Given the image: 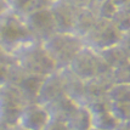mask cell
Here are the masks:
<instances>
[{
  "instance_id": "23",
  "label": "cell",
  "mask_w": 130,
  "mask_h": 130,
  "mask_svg": "<svg viewBox=\"0 0 130 130\" xmlns=\"http://www.w3.org/2000/svg\"><path fill=\"white\" fill-rule=\"evenodd\" d=\"M41 130H68L67 123L56 120V119H49V122L44 125V128Z\"/></svg>"
},
{
  "instance_id": "16",
  "label": "cell",
  "mask_w": 130,
  "mask_h": 130,
  "mask_svg": "<svg viewBox=\"0 0 130 130\" xmlns=\"http://www.w3.org/2000/svg\"><path fill=\"white\" fill-rule=\"evenodd\" d=\"M117 124L118 120L112 116L109 109L91 113V128L99 130H113Z\"/></svg>"
},
{
  "instance_id": "22",
  "label": "cell",
  "mask_w": 130,
  "mask_h": 130,
  "mask_svg": "<svg viewBox=\"0 0 130 130\" xmlns=\"http://www.w3.org/2000/svg\"><path fill=\"white\" fill-rule=\"evenodd\" d=\"M113 84H130V61L112 71Z\"/></svg>"
},
{
  "instance_id": "33",
  "label": "cell",
  "mask_w": 130,
  "mask_h": 130,
  "mask_svg": "<svg viewBox=\"0 0 130 130\" xmlns=\"http://www.w3.org/2000/svg\"><path fill=\"white\" fill-rule=\"evenodd\" d=\"M0 130H5V129H4V128H1V126H0Z\"/></svg>"
},
{
  "instance_id": "26",
  "label": "cell",
  "mask_w": 130,
  "mask_h": 130,
  "mask_svg": "<svg viewBox=\"0 0 130 130\" xmlns=\"http://www.w3.org/2000/svg\"><path fill=\"white\" fill-rule=\"evenodd\" d=\"M119 44L126 51V54H128V56L130 58V32H126V33L122 35V39L119 41Z\"/></svg>"
},
{
  "instance_id": "29",
  "label": "cell",
  "mask_w": 130,
  "mask_h": 130,
  "mask_svg": "<svg viewBox=\"0 0 130 130\" xmlns=\"http://www.w3.org/2000/svg\"><path fill=\"white\" fill-rule=\"evenodd\" d=\"M113 1H114V4L118 6V9H120V7H123L129 0H113Z\"/></svg>"
},
{
  "instance_id": "32",
  "label": "cell",
  "mask_w": 130,
  "mask_h": 130,
  "mask_svg": "<svg viewBox=\"0 0 130 130\" xmlns=\"http://www.w3.org/2000/svg\"><path fill=\"white\" fill-rule=\"evenodd\" d=\"M88 130H99V129H95V128H90V129H88Z\"/></svg>"
},
{
  "instance_id": "10",
  "label": "cell",
  "mask_w": 130,
  "mask_h": 130,
  "mask_svg": "<svg viewBox=\"0 0 130 130\" xmlns=\"http://www.w3.org/2000/svg\"><path fill=\"white\" fill-rule=\"evenodd\" d=\"M46 75H39V74H32L23 72L22 75L18 78L15 85L20 94L22 95L26 103H35L37 97L39 94L40 86L44 82Z\"/></svg>"
},
{
  "instance_id": "28",
  "label": "cell",
  "mask_w": 130,
  "mask_h": 130,
  "mask_svg": "<svg viewBox=\"0 0 130 130\" xmlns=\"http://www.w3.org/2000/svg\"><path fill=\"white\" fill-rule=\"evenodd\" d=\"M6 9H9L7 1H6V0H0V13H1V12H4Z\"/></svg>"
},
{
  "instance_id": "3",
  "label": "cell",
  "mask_w": 130,
  "mask_h": 130,
  "mask_svg": "<svg viewBox=\"0 0 130 130\" xmlns=\"http://www.w3.org/2000/svg\"><path fill=\"white\" fill-rule=\"evenodd\" d=\"M84 45V40L79 35L60 32L51 35L43 43L44 49L54 58L56 67L69 66L74 56L83 49Z\"/></svg>"
},
{
  "instance_id": "12",
  "label": "cell",
  "mask_w": 130,
  "mask_h": 130,
  "mask_svg": "<svg viewBox=\"0 0 130 130\" xmlns=\"http://www.w3.org/2000/svg\"><path fill=\"white\" fill-rule=\"evenodd\" d=\"M64 78V90L66 95L69 96L72 100L79 103H85V80L77 77L74 73H72L69 69L68 72L63 74Z\"/></svg>"
},
{
  "instance_id": "18",
  "label": "cell",
  "mask_w": 130,
  "mask_h": 130,
  "mask_svg": "<svg viewBox=\"0 0 130 130\" xmlns=\"http://www.w3.org/2000/svg\"><path fill=\"white\" fill-rule=\"evenodd\" d=\"M109 101L130 102V84H113L108 90Z\"/></svg>"
},
{
  "instance_id": "2",
  "label": "cell",
  "mask_w": 130,
  "mask_h": 130,
  "mask_svg": "<svg viewBox=\"0 0 130 130\" xmlns=\"http://www.w3.org/2000/svg\"><path fill=\"white\" fill-rule=\"evenodd\" d=\"M12 55L17 66H20L27 73L49 75L56 67L54 58L44 49L43 43L39 41H32L18 49Z\"/></svg>"
},
{
  "instance_id": "14",
  "label": "cell",
  "mask_w": 130,
  "mask_h": 130,
  "mask_svg": "<svg viewBox=\"0 0 130 130\" xmlns=\"http://www.w3.org/2000/svg\"><path fill=\"white\" fill-rule=\"evenodd\" d=\"M97 52L100 54L102 60L112 69H116V68L120 67V66H123V64H125L126 62L130 61L126 51L122 47V45L119 43L113 46L106 47V49H103L101 51H97Z\"/></svg>"
},
{
  "instance_id": "8",
  "label": "cell",
  "mask_w": 130,
  "mask_h": 130,
  "mask_svg": "<svg viewBox=\"0 0 130 130\" xmlns=\"http://www.w3.org/2000/svg\"><path fill=\"white\" fill-rule=\"evenodd\" d=\"M49 9L52 13L57 32L73 33L74 16L77 9L66 0H55Z\"/></svg>"
},
{
  "instance_id": "24",
  "label": "cell",
  "mask_w": 130,
  "mask_h": 130,
  "mask_svg": "<svg viewBox=\"0 0 130 130\" xmlns=\"http://www.w3.org/2000/svg\"><path fill=\"white\" fill-rule=\"evenodd\" d=\"M10 66L6 63L0 62V86L5 85L9 79V73H10Z\"/></svg>"
},
{
  "instance_id": "19",
  "label": "cell",
  "mask_w": 130,
  "mask_h": 130,
  "mask_svg": "<svg viewBox=\"0 0 130 130\" xmlns=\"http://www.w3.org/2000/svg\"><path fill=\"white\" fill-rule=\"evenodd\" d=\"M109 112L118 122L130 119V102L109 101Z\"/></svg>"
},
{
  "instance_id": "17",
  "label": "cell",
  "mask_w": 130,
  "mask_h": 130,
  "mask_svg": "<svg viewBox=\"0 0 130 130\" xmlns=\"http://www.w3.org/2000/svg\"><path fill=\"white\" fill-rule=\"evenodd\" d=\"M92 10L100 20H112L118 11V6L114 4L113 0H96L92 5Z\"/></svg>"
},
{
  "instance_id": "21",
  "label": "cell",
  "mask_w": 130,
  "mask_h": 130,
  "mask_svg": "<svg viewBox=\"0 0 130 130\" xmlns=\"http://www.w3.org/2000/svg\"><path fill=\"white\" fill-rule=\"evenodd\" d=\"M111 21L120 30L122 34L126 33V32H130V15L126 13L124 10L118 9V11L116 12V15L113 16V18Z\"/></svg>"
},
{
  "instance_id": "30",
  "label": "cell",
  "mask_w": 130,
  "mask_h": 130,
  "mask_svg": "<svg viewBox=\"0 0 130 130\" xmlns=\"http://www.w3.org/2000/svg\"><path fill=\"white\" fill-rule=\"evenodd\" d=\"M120 9H122V10H124L126 13H129V15H130V0L126 3V4H125L124 6H123V7H120Z\"/></svg>"
},
{
  "instance_id": "5",
  "label": "cell",
  "mask_w": 130,
  "mask_h": 130,
  "mask_svg": "<svg viewBox=\"0 0 130 130\" xmlns=\"http://www.w3.org/2000/svg\"><path fill=\"white\" fill-rule=\"evenodd\" d=\"M122 35L111 20H97L94 27L83 37L84 44L96 51H101L106 47L118 44Z\"/></svg>"
},
{
  "instance_id": "11",
  "label": "cell",
  "mask_w": 130,
  "mask_h": 130,
  "mask_svg": "<svg viewBox=\"0 0 130 130\" xmlns=\"http://www.w3.org/2000/svg\"><path fill=\"white\" fill-rule=\"evenodd\" d=\"M78 107H79V103H77L69 96L64 95L55 100L54 102H51L50 105H47L46 111L51 119H56V120L67 123V120L73 116Z\"/></svg>"
},
{
  "instance_id": "15",
  "label": "cell",
  "mask_w": 130,
  "mask_h": 130,
  "mask_svg": "<svg viewBox=\"0 0 130 130\" xmlns=\"http://www.w3.org/2000/svg\"><path fill=\"white\" fill-rule=\"evenodd\" d=\"M68 130H88L91 128V113L85 105H79L74 114L67 120Z\"/></svg>"
},
{
  "instance_id": "13",
  "label": "cell",
  "mask_w": 130,
  "mask_h": 130,
  "mask_svg": "<svg viewBox=\"0 0 130 130\" xmlns=\"http://www.w3.org/2000/svg\"><path fill=\"white\" fill-rule=\"evenodd\" d=\"M97 16L92 7H84V9H77L75 16H74V24H73V33L84 37L88 33L94 24L97 22Z\"/></svg>"
},
{
  "instance_id": "9",
  "label": "cell",
  "mask_w": 130,
  "mask_h": 130,
  "mask_svg": "<svg viewBox=\"0 0 130 130\" xmlns=\"http://www.w3.org/2000/svg\"><path fill=\"white\" fill-rule=\"evenodd\" d=\"M49 113L39 103H28L22 109L18 125L27 130H41L49 122Z\"/></svg>"
},
{
  "instance_id": "7",
  "label": "cell",
  "mask_w": 130,
  "mask_h": 130,
  "mask_svg": "<svg viewBox=\"0 0 130 130\" xmlns=\"http://www.w3.org/2000/svg\"><path fill=\"white\" fill-rule=\"evenodd\" d=\"M64 95H66V90H64L63 74H57L52 72L44 78V82L40 86L35 103H39L41 106L46 107L51 102H54L55 100Z\"/></svg>"
},
{
  "instance_id": "1",
  "label": "cell",
  "mask_w": 130,
  "mask_h": 130,
  "mask_svg": "<svg viewBox=\"0 0 130 130\" xmlns=\"http://www.w3.org/2000/svg\"><path fill=\"white\" fill-rule=\"evenodd\" d=\"M32 41L37 40L27 27L24 17L10 7L0 13V47L12 55Z\"/></svg>"
},
{
  "instance_id": "27",
  "label": "cell",
  "mask_w": 130,
  "mask_h": 130,
  "mask_svg": "<svg viewBox=\"0 0 130 130\" xmlns=\"http://www.w3.org/2000/svg\"><path fill=\"white\" fill-rule=\"evenodd\" d=\"M113 130H130V119L118 122V124L116 125Z\"/></svg>"
},
{
  "instance_id": "4",
  "label": "cell",
  "mask_w": 130,
  "mask_h": 130,
  "mask_svg": "<svg viewBox=\"0 0 130 130\" xmlns=\"http://www.w3.org/2000/svg\"><path fill=\"white\" fill-rule=\"evenodd\" d=\"M24 106L26 102L16 86H0V126L5 129L18 124Z\"/></svg>"
},
{
  "instance_id": "20",
  "label": "cell",
  "mask_w": 130,
  "mask_h": 130,
  "mask_svg": "<svg viewBox=\"0 0 130 130\" xmlns=\"http://www.w3.org/2000/svg\"><path fill=\"white\" fill-rule=\"evenodd\" d=\"M9 7L13 11L21 15L22 17L27 16L29 12L35 10V3L34 0H6Z\"/></svg>"
},
{
  "instance_id": "31",
  "label": "cell",
  "mask_w": 130,
  "mask_h": 130,
  "mask_svg": "<svg viewBox=\"0 0 130 130\" xmlns=\"http://www.w3.org/2000/svg\"><path fill=\"white\" fill-rule=\"evenodd\" d=\"M11 130H27V129H24L23 126H21V125H15V126H11Z\"/></svg>"
},
{
  "instance_id": "6",
  "label": "cell",
  "mask_w": 130,
  "mask_h": 130,
  "mask_svg": "<svg viewBox=\"0 0 130 130\" xmlns=\"http://www.w3.org/2000/svg\"><path fill=\"white\" fill-rule=\"evenodd\" d=\"M24 21L33 38L39 43H44L51 35L57 33L55 21L50 9H37L24 16Z\"/></svg>"
},
{
  "instance_id": "25",
  "label": "cell",
  "mask_w": 130,
  "mask_h": 130,
  "mask_svg": "<svg viewBox=\"0 0 130 130\" xmlns=\"http://www.w3.org/2000/svg\"><path fill=\"white\" fill-rule=\"evenodd\" d=\"M75 9H84V7H92L96 0H66Z\"/></svg>"
}]
</instances>
